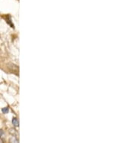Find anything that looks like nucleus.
<instances>
[{"mask_svg": "<svg viewBox=\"0 0 130 143\" xmlns=\"http://www.w3.org/2000/svg\"><path fill=\"white\" fill-rule=\"evenodd\" d=\"M12 122V124H13V125H14L15 127H18V126H19V121H18L17 118H13Z\"/></svg>", "mask_w": 130, "mask_h": 143, "instance_id": "1", "label": "nucleus"}, {"mask_svg": "<svg viewBox=\"0 0 130 143\" xmlns=\"http://www.w3.org/2000/svg\"><path fill=\"white\" fill-rule=\"evenodd\" d=\"M2 112L4 113H7V112L9 111V109L7 108V107H6V108H4V109H2Z\"/></svg>", "mask_w": 130, "mask_h": 143, "instance_id": "2", "label": "nucleus"}, {"mask_svg": "<svg viewBox=\"0 0 130 143\" xmlns=\"http://www.w3.org/2000/svg\"><path fill=\"white\" fill-rule=\"evenodd\" d=\"M10 141H11V142H12V141H14V142H15V143H17V142H18V140H17L13 139V138H12V139H11Z\"/></svg>", "mask_w": 130, "mask_h": 143, "instance_id": "3", "label": "nucleus"}]
</instances>
